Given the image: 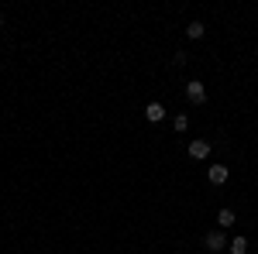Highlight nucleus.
<instances>
[{
    "mask_svg": "<svg viewBox=\"0 0 258 254\" xmlns=\"http://www.w3.org/2000/svg\"><path fill=\"white\" fill-rule=\"evenodd\" d=\"M234 220H238V216H234V210H220V213H217V223H220V227H231Z\"/></svg>",
    "mask_w": 258,
    "mask_h": 254,
    "instance_id": "obj_7",
    "label": "nucleus"
},
{
    "mask_svg": "<svg viewBox=\"0 0 258 254\" xmlns=\"http://www.w3.org/2000/svg\"><path fill=\"white\" fill-rule=\"evenodd\" d=\"M145 117L152 120V124H159V120H165V107L162 103H148L145 107Z\"/></svg>",
    "mask_w": 258,
    "mask_h": 254,
    "instance_id": "obj_4",
    "label": "nucleus"
},
{
    "mask_svg": "<svg viewBox=\"0 0 258 254\" xmlns=\"http://www.w3.org/2000/svg\"><path fill=\"white\" fill-rule=\"evenodd\" d=\"M203 244H207V251H224L227 247V237H224V230H210V234L203 237Z\"/></svg>",
    "mask_w": 258,
    "mask_h": 254,
    "instance_id": "obj_1",
    "label": "nucleus"
},
{
    "mask_svg": "<svg viewBox=\"0 0 258 254\" xmlns=\"http://www.w3.org/2000/svg\"><path fill=\"white\" fill-rule=\"evenodd\" d=\"M0 24H4V18H0Z\"/></svg>",
    "mask_w": 258,
    "mask_h": 254,
    "instance_id": "obj_10",
    "label": "nucleus"
},
{
    "mask_svg": "<svg viewBox=\"0 0 258 254\" xmlns=\"http://www.w3.org/2000/svg\"><path fill=\"white\" fill-rule=\"evenodd\" d=\"M227 176H231V172H227V165H210V182H214V186H224Z\"/></svg>",
    "mask_w": 258,
    "mask_h": 254,
    "instance_id": "obj_5",
    "label": "nucleus"
},
{
    "mask_svg": "<svg viewBox=\"0 0 258 254\" xmlns=\"http://www.w3.org/2000/svg\"><path fill=\"white\" fill-rule=\"evenodd\" d=\"M207 155H210V141H193V144H189V158L203 161Z\"/></svg>",
    "mask_w": 258,
    "mask_h": 254,
    "instance_id": "obj_3",
    "label": "nucleus"
},
{
    "mask_svg": "<svg viewBox=\"0 0 258 254\" xmlns=\"http://www.w3.org/2000/svg\"><path fill=\"white\" fill-rule=\"evenodd\" d=\"M231 254H248V240L244 237H234L231 240Z\"/></svg>",
    "mask_w": 258,
    "mask_h": 254,
    "instance_id": "obj_8",
    "label": "nucleus"
},
{
    "mask_svg": "<svg viewBox=\"0 0 258 254\" xmlns=\"http://www.w3.org/2000/svg\"><path fill=\"white\" fill-rule=\"evenodd\" d=\"M186 97H189V103H203L207 100V90H203V82H186Z\"/></svg>",
    "mask_w": 258,
    "mask_h": 254,
    "instance_id": "obj_2",
    "label": "nucleus"
},
{
    "mask_svg": "<svg viewBox=\"0 0 258 254\" xmlns=\"http://www.w3.org/2000/svg\"><path fill=\"white\" fill-rule=\"evenodd\" d=\"M172 127H176L179 134H182V131H186V127H189V117H182V114H176V124H172Z\"/></svg>",
    "mask_w": 258,
    "mask_h": 254,
    "instance_id": "obj_9",
    "label": "nucleus"
},
{
    "mask_svg": "<svg viewBox=\"0 0 258 254\" xmlns=\"http://www.w3.org/2000/svg\"><path fill=\"white\" fill-rule=\"evenodd\" d=\"M203 31H207V28H203V21H193V24L186 28V35H189L193 41H197V38H203Z\"/></svg>",
    "mask_w": 258,
    "mask_h": 254,
    "instance_id": "obj_6",
    "label": "nucleus"
}]
</instances>
